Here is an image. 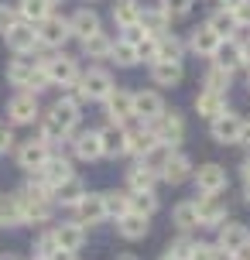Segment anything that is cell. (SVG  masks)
I'll use <instances>...</instances> for the list:
<instances>
[{"instance_id":"1","label":"cell","mask_w":250,"mask_h":260,"mask_svg":"<svg viewBox=\"0 0 250 260\" xmlns=\"http://www.w3.org/2000/svg\"><path fill=\"white\" fill-rule=\"evenodd\" d=\"M76 123H79V100L76 96H62V100L52 103L48 117H41V141L45 144L62 141L66 134H72Z\"/></svg>"},{"instance_id":"2","label":"cell","mask_w":250,"mask_h":260,"mask_svg":"<svg viewBox=\"0 0 250 260\" xmlns=\"http://www.w3.org/2000/svg\"><path fill=\"white\" fill-rule=\"evenodd\" d=\"M7 79H11L17 89L35 92V96H38L45 86H52V82H48V76H45V69H41V62H27L24 55H17V62H11Z\"/></svg>"},{"instance_id":"3","label":"cell","mask_w":250,"mask_h":260,"mask_svg":"<svg viewBox=\"0 0 250 260\" xmlns=\"http://www.w3.org/2000/svg\"><path fill=\"white\" fill-rule=\"evenodd\" d=\"M113 89V76L106 72V69H89V72H82L76 79V100H106V92Z\"/></svg>"},{"instance_id":"4","label":"cell","mask_w":250,"mask_h":260,"mask_svg":"<svg viewBox=\"0 0 250 260\" xmlns=\"http://www.w3.org/2000/svg\"><path fill=\"white\" fill-rule=\"evenodd\" d=\"M216 247H220V253L240 260L243 253H247V247H250L247 226H240V222H226V226H220V240H216Z\"/></svg>"},{"instance_id":"5","label":"cell","mask_w":250,"mask_h":260,"mask_svg":"<svg viewBox=\"0 0 250 260\" xmlns=\"http://www.w3.org/2000/svg\"><path fill=\"white\" fill-rule=\"evenodd\" d=\"M41 69H45L52 86H76V79H79V65L72 55H52L41 62Z\"/></svg>"},{"instance_id":"6","label":"cell","mask_w":250,"mask_h":260,"mask_svg":"<svg viewBox=\"0 0 250 260\" xmlns=\"http://www.w3.org/2000/svg\"><path fill=\"white\" fill-rule=\"evenodd\" d=\"M151 134H154V141H158V144L175 147V144H182V137H185V123H182V117L171 110V113H161V117L151 123Z\"/></svg>"},{"instance_id":"7","label":"cell","mask_w":250,"mask_h":260,"mask_svg":"<svg viewBox=\"0 0 250 260\" xmlns=\"http://www.w3.org/2000/svg\"><path fill=\"white\" fill-rule=\"evenodd\" d=\"M35 31H38V41L45 45V48H62V45L72 38V35H69V21L55 17V14H48L45 21H38Z\"/></svg>"},{"instance_id":"8","label":"cell","mask_w":250,"mask_h":260,"mask_svg":"<svg viewBox=\"0 0 250 260\" xmlns=\"http://www.w3.org/2000/svg\"><path fill=\"white\" fill-rule=\"evenodd\" d=\"M7 38V48H11L14 55H31L35 48H38V31H35V24H27V21H17V24L4 35Z\"/></svg>"},{"instance_id":"9","label":"cell","mask_w":250,"mask_h":260,"mask_svg":"<svg viewBox=\"0 0 250 260\" xmlns=\"http://www.w3.org/2000/svg\"><path fill=\"white\" fill-rule=\"evenodd\" d=\"M103 103H106V117H110V123H131L134 120V92L110 89Z\"/></svg>"},{"instance_id":"10","label":"cell","mask_w":250,"mask_h":260,"mask_svg":"<svg viewBox=\"0 0 250 260\" xmlns=\"http://www.w3.org/2000/svg\"><path fill=\"white\" fill-rule=\"evenodd\" d=\"M212 141L216 144H240V134H243V117L237 113H220V117H212Z\"/></svg>"},{"instance_id":"11","label":"cell","mask_w":250,"mask_h":260,"mask_svg":"<svg viewBox=\"0 0 250 260\" xmlns=\"http://www.w3.org/2000/svg\"><path fill=\"white\" fill-rule=\"evenodd\" d=\"M72 209H76V222H79V226H96V222L106 219V206H103V195L100 192L82 195Z\"/></svg>"},{"instance_id":"12","label":"cell","mask_w":250,"mask_h":260,"mask_svg":"<svg viewBox=\"0 0 250 260\" xmlns=\"http://www.w3.org/2000/svg\"><path fill=\"white\" fill-rule=\"evenodd\" d=\"M161 113H165V103H161L158 92H151V89L134 92V120H141V123H154Z\"/></svg>"},{"instance_id":"13","label":"cell","mask_w":250,"mask_h":260,"mask_svg":"<svg viewBox=\"0 0 250 260\" xmlns=\"http://www.w3.org/2000/svg\"><path fill=\"white\" fill-rule=\"evenodd\" d=\"M196 188L199 195H220L226 188V168L223 165H202L196 171Z\"/></svg>"},{"instance_id":"14","label":"cell","mask_w":250,"mask_h":260,"mask_svg":"<svg viewBox=\"0 0 250 260\" xmlns=\"http://www.w3.org/2000/svg\"><path fill=\"white\" fill-rule=\"evenodd\" d=\"M96 134H100V151H103L106 157L127 154V127H123V123H110V127L96 130Z\"/></svg>"},{"instance_id":"15","label":"cell","mask_w":250,"mask_h":260,"mask_svg":"<svg viewBox=\"0 0 250 260\" xmlns=\"http://www.w3.org/2000/svg\"><path fill=\"white\" fill-rule=\"evenodd\" d=\"M7 117H11V123H35V117H38V96L35 92H17L7 103Z\"/></svg>"},{"instance_id":"16","label":"cell","mask_w":250,"mask_h":260,"mask_svg":"<svg viewBox=\"0 0 250 260\" xmlns=\"http://www.w3.org/2000/svg\"><path fill=\"white\" fill-rule=\"evenodd\" d=\"M196 212H199V226H223L226 222V202L216 195L196 199Z\"/></svg>"},{"instance_id":"17","label":"cell","mask_w":250,"mask_h":260,"mask_svg":"<svg viewBox=\"0 0 250 260\" xmlns=\"http://www.w3.org/2000/svg\"><path fill=\"white\" fill-rule=\"evenodd\" d=\"M45 161H48V144L41 141V137H38V141H24V144H21V151H17V165H21L24 171L35 175Z\"/></svg>"},{"instance_id":"18","label":"cell","mask_w":250,"mask_h":260,"mask_svg":"<svg viewBox=\"0 0 250 260\" xmlns=\"http://www.w3.org/2000/svg\"><path fill=\"white\" fill-rule=\"evenodd\" d=\"M35 175H38L45 185H52V188H55L58 182L72 178V165H69V157H62V154H48V161H45Z\"/></svg>"},{"instance_id":"19","label":"cell","mask_w":250,"mask_h":260,"mask_svg":"<svg viewBox=\"0 0 250 260\" xmlns=\"http://www.w3.org/2000/svg\"><path fill=\"white\" fill-rule=\"evenodd\" d=\"M52 236H55V243H58V250H69V253H76V250L86 243V230H82L76 219H72V222H62V226H55Z\"/></svg>"},{"instance_id":"20","label":"cell","mask_w":250,"mask_h":260,"mask_svg":"<svg viewBox=\"0 0 250 260\" xmlns=\"http://www.w3.org/2000/svg\"><path fill=\"white\" fill-rule=\"evenodd\" d=\"M154 134H151V123H141V120H137V123H134V127H127V154H147V151H151V147H154Z\"/></svg>"},{"instance_id":"21","label":"cell","mask_w":250,"mask_h":260,"mask_svg":"<svg viewBox=\"0 0 250 260\" xmlns=\"http://www.w3.org/2000/svg\"><path fill=\"white\" fill-rule=\"evenodd\" d=\"M189 175H192V161L185 154H178V151H171V157L165 161V168L158 171V178H165L168 185H182Z\"/></svg>"},{"instance_id":"22","label":"cell","mask_w":250,"mask_h":260,"mask_svg":"<svg viewBox=\"0 0 250 260\" xmlns=\"http://www.w3.org/2000/svg\"><path fill=\"white\" fill-rule=\"evenodd\" d=\"M96 31H100V17H96V11L82 7V11L72 14V21H69V35H72V38L86 41L89 35H96Z\"/></svg>"},{"instance_id":"23","label":"cell","mask_w":250,"mask_h":260,"mask_svg":"<svg viewBox=\"0 0 250 260\" xmlns=\"http://www.w3.org/2000/svg\"><path fill=\"white\" fill-rule=\"evenodd\" d=\"M196 113H199V117H206V120L226 113V96H223V92H216V89H202L196 96Z\"/></svg>"},{"instance_id":"24","label":"cell","mask_w":250,"mask_h":260,"mask_svg":"<svg viewBox=\"0 0 250 260\" xmlns=\"http://www.w3.org/2000/svg\"><path fill=\"white\" fill-rule=\"evenodd\" d=\"M220 41H223V38H220L212 27H196V31H192V38H189V48H192L196 55L212 58V55H216V48H220Z\"/></svg>"},{"instance_id":"25","label":"cell","mask_w":250,"mask_h":260,"mask_svg":"<svg viewBox=\"0 0 250 260\" xmlns=\"http://www.w3.org/2000/svg\"><path fill=\"white\" fill-rule=\"evenodd\" d=\"M117 233L123 240H144L147 236V216H141V212H123L117 219Z\"/></svg>"},{"instance_id":"26","label":"cell","mask_w":250,"mask_h":260,"mask_svg":"<svg viewBox=\"0 0 250 260\" xmlns=\"http://www.w3.org/2000/svg\"><path fill=\"white\" fill-rule=\"evenodd\" d=\"M182 52H185V45L175 35H161V38H154V58L158 62H182ZM151 58V62H154Z\"/></svg>"},{"instance_id":"27","label":"cell","mask_w":250,"mask_h":260,"mask_svg":"<svg viewBox=\"0 0 250 260\" xmlns=\"http://www.w3.org/2000/svg\"><path fill=\"white\" fill-rule=\"evenodd\" d=\"M82 195H86V188H82V182L72 175V178H66V182H58L52 188V202H62V206H76Z\"/></svg>"},{"instance_id":"28","label":"cell","mask_w":250,"mask_h":260,"mask_svg":"<svg viewBox=\"0 0 250 260\" xmlns=\"http://www.w3.org/2000/svg\"><path fill=\"white\" fill-rule=\"evenodd\" d=\"M137 24L144 27L151 38H161V35H168V24H171V17L161 7H154V11H141V21Z\"/></svg>"},{"instance_id":"29","label":"cell","mask_w":250,"mask_h":260,"mask_svg":"<svg viewBox=\"0 0 250 260\" xmlns=\"http://www.w3.org/2000/svg\"><path fill=\"white\" fill-rule=\"evenodd\" d=\"M151 79L158 86H178L182 82V62H151Z\"/></svg>"},{"instance_id":"30","label":"cell","mask_w":250,"mask_h":260,"mask_svg":"<svg viewBox=\"0 0 250 260\" xmlns=\"http://www.w3.org/2000/svg\"><path fill=\"white\" fill-rule=\"evenodd\" d=\"M72 151H76V157H79V161H96V157H103V151H100V134H96V130L79 134V137H76V144H72Z\"/></svg>"},{"instance_id":"31","label":"cell","mask_w":250,"mask_h":260,"mask_svg":"<svg viewBox=\"0 0 250 260\" xmlns=\"http://www.w3.org/2000/svg\"><path fill=\"white\" fill-rule=\"evenodd\" d=\"M52 14V4L48 0H17V17L27 21V24H38Z\"/></svg>"},{"instance_id":"32","label":"cell","mask_w":250,"mask_h":260,"mask_svg":"<svg viewBox=\"0 0 250 260\" xmlns=\"http://www.w3.org/2000/svg\"><path fill=\"white\" fill-rule=\"evenodd\" d=\"M154 182H158V175L144 165H137V168L127 171V185H131V192H154Z\"/></svg>"},{"instance_id":"33","label":"cell","mask_w":250,"mask_h":260,"mask_svg":"<svg viewBox=\"0 0 250 260\" xmlns=\"http://www.w3.org/2000/svg\"><path fill=\"white\" fill-rule=\"evenodd\" d=\"M206 27H212V31H216L223 41H230L233 35H237L240 24H237V17H233V11H216V14L209 17V24H206Z\"/></svg>"},{"instance_id":"34","label":"cell","mask_w":250,"mask_h":260,"mask_svg":"<svg viewBox=\"0 0 250 260\" xmlns=\"http://www.w3.org/2000/svg\"><path fill=\"white\" fill-rule=\"evenodd\" d=\"M113 21H117V27H134L137 21H141V7L134 4V0H117V7H113Z\"/></svg>"},{"instance_id":"35","label":"cell","mask_w":250,"mask_h":260,"mask_svg":"<svg viewBox=\"0 0 250 260\" xmlns=\"http://www.w3.org/2000/svg\"><path fill=\"white\" fill-rule=\"evenodd\" d=\"M212 62L233 72L237 65H243V62H240V45L233 38H230V41H220V48H216V55H212Z\"/></svg>"},{"instance_id":"36","label":"cell","mask_w":250,"mask_h":260,"mask_svg":"<svg viewBox=\"0 0 250 260\" xmlns=\"http://www.w3.org/2000/svg\"><path fill=\"white\" fill-rule=\"evenodd\" d=\"M171 219H175V226H178V230H185V233H189V230H196V226H199L196 202H178V206H175V212H171Z\"/></svg>"},{"instance_id":"37","label":"cell","mask_w":250,"mask_h":260,"mask_svg":"<svg viewBox=\"0 0 250 260\" xmlns=\"http://www.w3.org/2000/svg\"><path fill=\"white\" fill-rule=\"evenodd\" d=\"M103 206L110 219H120L123 212H131V195L127 192H103Z\"/></svg>"},{"instance_id":"38","label":"cell","mask_w":250,"mask_h":260,"mask_svg":"<svg viewBox=\"0 0 250 260\" xmlns=\"http://www.w3.org/2000/svg\"><path fill=\"white\" fill-rule=\"evenodd\" d=\"M110 48H113V41L106 38L103 31H96V35H89V38L82 41V52L89 55V58H110Z\"/></svg>"},{"instance_id":"39","label":"cell","mask_w":250,"mask_h":260,"mask_svg":"<svg viewBox=\"0 0 250 260\" xmlns=\"http://www.w3.org/2000/svg\"><path fill=\"white\" fill-rule=\"evenodd\" d=\"M110 58L117 65H123V69H131V65L141 62V55H137V48H134L131 41H113V48H110Z\"/></svg>"},{"instance_id":"40","label":"cell","mask_w":250,"mask_h":260,"mask_svg":"<svg viewBox=\"0 0 250 260\" xmlns=\"http://www.w3.org/2000/svg\"><path fill=\"white\" fill-rule=\"evenodd\" d=\"M168 157H171V147H168V144H154L147 154H141V165H144V168H151L154 175H158V171L165 168V161H168Z\"/></svg>"},{"instance_id":"41","label":"cell","mask_w":250,"mask_h":260,"mask_svg":"<svg viewBox=\"0 0 250 260\" xmlns=\"http://www.w3.org/2000/svg\"><path fill=\"white\" fill-rule=\"evenodd\" d=\"M0 226H21V209H17V199L14 195H0Z\"/></svg>"},{"instance_id":"42","label":"cell","mask_w":250,"mask_h":260,"mask_svg":"<svg viewBox=\"0 0 250 260\" xmlns=\"http://www.w3.org/2000/svg\"><path fill=\"white\" fill-rule=\"evenodd\" d=\"M230 82H233V72H230V69H223V65H216V62H212V69L206 72V89L223 92V89H230Z\"/></svg>"},{"instance_id":"43","label":"cell","mask_w":250,"mask_h":260,"mask_svg":"<svg viewBox=\"0 0 250 260\" xmlns=\"http://www.w3.org/2000/svg\"><path fill=\"white\" fill-rule=\"evenodd\" d=\"M154 209H158V199L154 192H131V212H141V216H154Z\"/></svg>"},{"instance_id":"44","label":"cell","mask_w":250,"mask_h":260,"mask_svg":"<svg viewBox=\"0 0 250 260\" xmlns=\"http://www.w3.org/2000/svg\"><path fill=\"white\" fill-rule=\"evenodd\" d=\"M158 7H161L165 14H168L171 21H178V17H185V14L192 11V0H161Z\"/></svg>"},{"instance_id":"45","label":"cell","mask_w":250,"mask_h":260,"mask_svg":"<svg viewBox=\"0 0 250 260\" xmlns=\"http://www.w3.org/2000/svg\"><path fill=\"white\" fill-rule=\"evenodd\" d=\"M220 257H223V253H220V247H216V243H196L189 260H220Z\"/></svg>"},{"instance_id":"46","label":"cell","mask_w":250,"mask_h":260,"mask_svg":"<svg viewBox=\"0 0 250 260\" xmlns=\"http://www.w3.org/2000/svg\"><path fill=\"white\" fill-rule=\"evenodd\" d=\"M21 17H17V7H7V4H0V35H7L14 24H17Z\"/></svg>"},{"instance_id":"47","label":"cell","mask_w":250,"mask_h":260,"mask_svg":"<svg viewBox=\"0 0 250 260\" xmlns=\"http://www.w3.org/2000/svg\"><path fill=\"white\" fill-rule=\"evenodd\" d=\"M192 247H196V243H192L189 236H182V240H175L168 250H171V253H175L178 260H189V257H192Z\"/></svg>"},{"instance_id":"48","label":"cell","mask_w":250,"mask_h":260,"mask_svg":"<svg viewBox=\"0 0 250 260\" xmlns=\"http://www.w3.org/2000/svg\"><path fill=\"white\" fill-rule=\"evenodd\" d=\"M55 250H58V243H55V236H52V233H45V236L38 240V247H35V253H38V260H45L48 253H55Z\"/></svg>"},{"instance_id":"49","label":"cell","mask_w":250,"mask_h":260,"mask_svg":"<svg viewBox=\"0 0 250 260\" xmlns=\"http://www.w3.org/2000/svg\"><path fill=\"white\" fill-rule=\"evenodd\" d=\"M233 17H237V24L240 27H250V0H243L237 11H233Z\"/></svg>"},{"instance_id":"50","label":"cell","mask_w":250,"mask_h":260,"mask_svg":"<svg viewBox=\"0 0 250 260\" xmlns=\"http://www.w3.org/2000/svg\"><path fill=\"white\" fill-rule=\"evenodd\" d=\"M14 147V134H11V127H0V154H7Z\"/></svg>"},{"instance_id":"51","label":"cell","mask_w":250,"mask_h":260,"mask_svg":"<svg viewBox=\"0 0 250 260\" xmlns=\"http://www.w3.org/2000/svg\"><path fill=\"white\" fill-rule=\"evenodd\" d=\"M240 62L250 65V41H243V45H240Z\"/></svg>"},{"instance_id":"52","label":"cell","mask_w":250,"mask_h":260,"mask_svg":"<svg viewBox=\"0 0 250 260\" xmlns=\"http://www.w3.org/2000/svg\"><path fill=\"white\" fill-rule=\"evenodd\" d=\"M45 260H72V253H69V250H55V253H48Z\"/></svg>"},{"instance_id":"53","label":"cell","mask_w":250,"mask_h":260,"mask_svg":"<svg viewBox=\"0 0 250 260\" xmlns=\"http://www.w3.org/2000/svg\"><path fill=\"white\" fill-rule=\"evenodd\" d=\"M240 175H243V182H250V157L243 161V165H240Z\"/></svg>"},{"instance_id":"54","label":"cell","mask_w":250,"mask_h":260,"mask_svg":"<svg viewBox=\"0 0 250 260\" xmlns=\"http://www.w3.org/2000/svg\"><path fill=\"white\" fill-rule=\"evenodd\" d=\"M240 4H243V0H223V11H237Z\"/></svg>"},{"instance_id":"55","label":"cell","mask_w":250,"mask_h":260,"mask_svg":"<svg viewBox=\"0 0 250 260\" xmlns=\"http://www.w3.org/2000/svg\"><path fill=\"white\" fill-rule=\"evenodd\" d=\"M240 144H250V123H243V134H240Z\"/></svg>"},{"instance_id":"56","label":"cell","mask_w":250,"mask_h":260,"mask_svg":"<svg viewBox=\"0 0 250 260\" xmlns=\"http://www.w3.org/2000/svg\"><path fill=\"white\" fill-rule=\"evenodd\" d=\"M113 260H137V257H134V253H117Z\"/></svg>"},{"instance_id":"57","label":"cell","mask_w":250,"mask_h":260,"mask_svg":"<svg viewBox=\"0 0 250 260\" xmlns=\"http://www.w3.org/2000/svg\"><path fill=\"white\" fill-rule=\"evenodd\" d=\"M161 260H178V257H175V253H171V250H168V253H165V257H161Z\"/></svg>"},{"instance_id":"58","label":"cell","mask_w":250,"mask_h":260,"mask_svg":"<svg viewBox=\"0 0 250 260\" xmlns=\"http://www.w3.org/2000/svg\"><path fill=\"white\" fill-rule=\"evenodd\" d=\"M243 199H247V202H250V182H247V188H243Z\"/></svg>"},{"instance_id":"59","label":"cell","mask_w":250,"mask_h":260,"mask_svg":"<svg viewBox=\"0 0 250 260\" xmlns=\"http://www.w3.org/2000/svg\"><path fill=\"white\" fill-rule=\"evenodd\" d=\"M240 260H250V247H247V253H243V257H240Z\"/></svg>"},{"instance_id":"60","label":"cell","mask_w":250,"mask_h":260,"mask_svg":"<svg viewBox=\"0 0 250 260\" xmlns=\"http://www.w3.org/2000/svg\"><path fill=\"white\" fill-rule=\"evenodd\" d=\"M48 4H52V7H58V4H62V0H48Z\"/></svg>"}]
</instances>
